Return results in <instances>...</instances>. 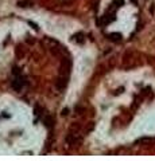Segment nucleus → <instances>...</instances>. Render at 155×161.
Returning a JSON list of instances; mask_svg holds the SVG:
<instances>
[{
  "label": "nucleus",
  "instance_id": "obj_1",
  "mask_svg": "<svg viewBox=\"0 0 155 161\" xmlns=\"http://www.w3.org/2000/svg\"><path fill=\"white\" fill-rule=\"evenodd\" d=\"M24 85H26V78H24V77L20 75V74L15 75V78H14V81H12V87L15 89V90H16V91L22 90Z\"/></svg>",
  "mask_w": 155,
  "mask_h": 161
},
{
  "label": "nucleus",
  "instance_id": "obj_2",
  "mask_svg": "<svg viewBox=\"0 0 155 161\" xmlns=\"http://www.w3.org/2000/svg\"><path fill=\"white\" fill-rule=\"evenodd\" d=\"M115 19H116L115 12H113V11H109V12H107L104 16H101V19H100L98 24H100V26H107V24H109V23L113 22Z\"/></svg>",
  "mask_w": 155,
  "mask_h": 161
},
{
  "label": "nucleus",
  "instance_id": "obj_3",
  "mask_svg": "<svg viewBox=\"0 0 155 161\" xmlns=\"http://www.w3.org/2000/svg\"><path fill=\"white\" fill-rule=\"evenodd\" d=\"M66 141L69 145H73V144H77L80 141V134L77 132H69L67 137H66Z\"/></svg>",
  "mask_w": 155,
  "mask_h": 161
},
{
  "label": "nucleus",
  "instance_id": "obj_4",
  "mask_svg": "<svg viewBox=\"0 0 155 161\" xmlns=\"http://www.w3.org/2000/svg\"><path fill=\"white\" fill-rule=\"evenodd\" d=\"M66 85H67V75H64V74H62V77L58 78V82H57L58 90H62V89H65Z\"/></svg>",
  "mask_w": 155,
  "mask_h": 161
},
{
  "label": "nucleus",
  "instance_id": "obj_5",
  "mask_svg": "<svg viewBox=\"0 0 155 161\" xmlns=\"http://www.w3.org/2000/svg\"><path fill=\"white\" fill-rule=\"evenodd\" d=\"M72 40H73V42H76V43H78V44L84 43V40H85L84 32H77V34H74V35L72 36Z\"/></svg>",
  "mask_w": 155,
  "mask_h": 161
},
{
  "label": "nucleus",
  "instance_id": "obj_6",
  "mask_svg": "<svg viewBox=\"0 0 155 161\" xmlns=\"http://www.w3.org/2000/svg\"><path fill=\"white\" fill-rule=\"evenodd\" d=\"M108 38H109V40H112V42H120L121 34H119V32H112V34L108 35Z\"/></svg>",
  "mask_w": 155,
  "mask_h": 161
},
{
  "label": "nucleus",
  "instance_id": "obj_7",
  "mask_svg": "<svg viewBox=\"0 0 155 161\" xmlns=\"http://www.w3.org/2000/svg\"><path fill=\"white\" fill-rule=\"evenodd\" d=\"M53 117L51 116H46V117H43V122H45V125L47 126V128H50V126H53Z\"/></svg>",
  "mask_w": 155,
  "mask_h": 161
},
{
  "label": "nucleus",
  "instance_id": "obj_8",
  "mask_svg": "<svg viewBox=\"0 0 155 161\" xmlns=\"http://www.w3.org/2000/svg\"><path fill=\"white\" fill-rule=\"evenodd\" d=\"M120 5H123V0H113L112 7H111V10H109V11H113L115 8H117V7H120Z\"/></svg>",
  "mask_w": 155,
  "mask_h": 161
},
{
  "label": "nucleus",
  "instance_id": "obj_9",
  "mask_svg": "<svg viewBox=\"0 0 155 161\" xmlns=\"http://www.w3.org/2000/svg\"><path fill=\"white\" fill-rule=\"evenodd\" d=\"M18 5H20V7H27V5H31V2H19L18 3Z\"/></svg>",
  "mask_w": 155,
  "mask_h": 161
},
{
  "label": "nucleus",
  "instance_id": "obj_10",
  "mask_svg": "<svg viewBox=\"0 0 155 161\" xmlns=\"http://www.w3.org/2000/svg\"><path fill=\"white\" fill-rule=\"evenodd\" d=\"M131 2H132L134 4H136V3H138V0H131Z\"/></svg>",
  "mask_w": 155,
  "mask_h": 161
}]
</instances>
